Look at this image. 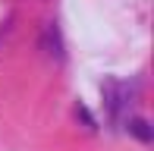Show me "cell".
<instances>
[{"label": "cell", "instance_id": "cell-1", "mask_svg": "<svg viewBox=\"0 0 154 151\" xmlns=\"http://www.w3.org/2000/svg\"><path fill=\"white\" fill-rule=\"evenodd\" d=\"M41 44H44V51L51 54V57L63 60V41H60V32L54 29V25H47V29H44V38H41Z\"/></svg>", "mask_w": 154, "mask_h": 151}, {"label": "cell", "instance_id": "cell-2", "mask_svg": "<svg viewBox=\"0 0 154 151\" xmlns=\"http://www.w3.org/2000/svg\"><path fill=\"white\" fill-rule=\"evenodd\" d=\"M129 132L135 135L138 142H145V145L151 142V126H148V120H142V116H135V120H129Z\"/></svg>", "mask_w": 154, "mask_h": 151}, {"label": "cell", "instance_id": "cell-3", "mask_svg": "<svg viewBox=\"0 0 154 151\" xmlns=\"http://www.w3.org/2000/svg\"><path fill=\"white\" fill-rule=\"evenodd\" d=\"M75 113H79V116H82V120H85V126H91V129H94V116H91V113H88V110H85V107H82V104H79V107H75Z\"/></svg>", "mask_w": 154, "mask_h": 151}]
</instances>
